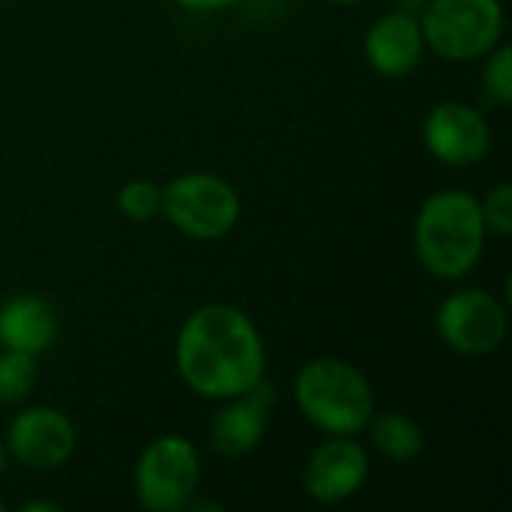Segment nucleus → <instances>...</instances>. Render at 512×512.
<instances>
[{"mask_svg": "<svg viewBox=\"0 0 512 512\" xmlns=\"http://www.w3.org/2000/svg\"><path fill=\"white\" fill-rule=\"evenodd\" d=\"M36 384V363L30 354L6 351L0 357V405H15L27 399Z\"/></svg>", "mask_w": 512, "mask_h": 512, "instance_id": "15", "label": "nucleus"}, {"mask_svg": "<svg viewBox=\"0 0 512 512\" xmlns=\"http://www.w3.org/2000/svg\"><path fill=\"white\" fill-rule=\"evenodd\" d=\"M504 27L498 0H429L423 6V39L447 60L486 54Z\"/></svg>", "mask_w": 512, "mask_h": 512, "instance_id": "4", "label": "nucleus"}, {"mask_svg": "<svg viewBox=\"0 0 512 512\" xmlns=\"http://www.w3.org/2000/svg\"><path fill=\"white\" fill-rule=\"evenodd\" d=\"M423 30L411 12H390L366 36V57L381 75H408L423 57Z\"/></svg>", "mask_w": 512, "mask_h": 512, "instance_id": "12", "label": "nucleus"}, {"mask_svg": "<svg viewBox=\"0 0 512 512\" xmlns=\"http://www.w3.org/2000/svg\"><path fill=\"white\" fill-rule=\"evenodd\" d=\"M9 450L27 468L54 471L75 450V429L54 408H30L12 420Z\"/></svg>", "mask_w": 512, "mask_h": 512, "instance_id": "8", "label": "nucleus"}, {"mask_svg": "<svg viewBox=\"0 0 512 512\" xmlns=\"http://www.w3.org/2000/svg\"><path fill=\"white\" fill-rule=\"evenodd\" d=\"M0 512H3V504H0Z\"/></svg>", "mask_w": 512, "mask_h": 512, "instance_id": "23", "label": "nucleus"}, {"mask_svg": "<svg viewBox=\"0 0 512 512\" xmlns=\"http://www.w3.org/2000/svg\"><path fill=\"white\" fill-rule=\"evenodd\" d=\"M483 213V225L489 231H495L498 237H510L512 234V186H498L495 192H489L486 204H480Z\"/></svg>", "mask_w": 512, "mask_h": 512, "instance_id": "17", "label": "nucleus"}, {"mask_svg": "<svg viewBox=\"0 0 512 512\" xmlns=\"http://www.w3.org/2000/svg\"><path fill=\"white\" fill-rule=\"evenodd\" d=\"M159 210L177 231L216 240L237 225L240 201L237 192L213 174H183L159 189Z\"/></svg>", "mask_w": 512, "mask_h": 512, "instance_id": "5", "label": "nucleus"}, {"mask_svg": "<svg viewBox=\"0 0 512 512\" xmlns=\"http://www.w3.org/2000/svg\"><path fill=\"white\" fill-rule=\"evenodd\" d=\"M3 468H6V450L0 447V474H3Z\"/></svg>", "mask_w": 512, "mask_h": 512, "instance_id": "21", "label": "nucleus"}, {"mask_svg": "<svg viewBox=\"0 0 512 512\" xmlns=\"http://www.w3.org/2000/svg\"><path fill=\"white\" fill-rule=\"evenodd\" d=\"M483 213L480 201L468 192H438L432 195L414 228L417 255L423 267L441 279L465 276L483 249Z\"/></svg>", "mask_w": 512, "mask_h": 512, "instance_id": "2", "label": "nucleus"}, {"mask_svg": "<svg viewBox=\"0 0 512 512\" xmlns=\"http://www.w3.org/2000/svg\"><path fill=\"white\" fill-rule=\"evenodd\" d=\"M54 336H57V318L42 297L21 294L0 306V345H6V351H21L36 357L48 351Z\"/></svg>", "mask_w": 512, "mask_h": 512, "instance_id": "13", "label": "nucleus"}, {"mask_svg": "<svg viewBox=\"0 0 512 512\" xmlns=\"http://www.w3.org/2000/svg\"><path fill=\"white\" fill-rule=\"evenodd\" d=\"M117 207L129 219H147L159 210V189L147 180H132L120 189Z\"/></svg>", "mask_w": 512, "mask_h": 512, "instance_id": "16", "label": "nucleus"}, {"mask_svg": "<svg viewBox=\"0 0 512 512\" xmlns=\"http://www.w3.org/2000/svg\"><path fill=\"white\" fill-rule=\"evenodd\" d=\"M177 3H183L186 9H222V6H231L237 0H177Z\"/></svg>", "mask_w": 512, "mask_h": 512, "instance_id": "19", "label": "nucleus"}, {"mask_svg": "<svg viewBox=\"0 0 512 512\" xmlns=\"http://www.w3.org/2000/svg\"><path fill=\"white\" fill-rule=\"evenodd\" d=\"M426 144L435 159L450 165L480 162L492 147V132L483 114L462 102H444L426 117Z\"/></svg>", "mask_w": 512, "mask_h": 512, "instance_id": "9", "label": "nucleus"}, {"mask_svg": "<svg viewBox=\"0 0 512 512\" xmlns=\"http://www.w3.org/2000/svg\"><path fill=\"white\" fill-rule=\"evenodd\" d=\"M237 402L216 414L213 420V444L219 453L243 456L261 444L270 426V411L276 405V390L264 381H258L252 390L234 396Z\"/></svg>", "mask_w": 512, "mask_h": 512, "instance_id": "11", "label": "nucleus"}, {"mask_svg": "<svg viewBox=\"0 0 512 512\" xmlns=\"http://www.w3.org/2000/svg\"><path fill=\"white\" fill-rule=\"evenodd\" d=\"M177 369L207 399H234L264 375V348L255 324L234 306H204L180 330Z\"/></svg>", "mask_w": 512, "mask_h": 512, "instance_id": "1", "label": "nucleus"}, {"mask_svg": "<svg viewBox=\"0 0 512 512\" xmlns=\"http://www.w3.org/2000/svg\"><path fill=\"white\" fill-rule=\"evenodd\" d=\"M198 477L201 468L195 447L180 435H165L141 453L135 486L147 510L177 512L189 504L198 489Z\"/></svg>", "mask_w": 512, "mask_h": 512, "instance_id": "6", "label": "nucleus"}, {"mask_svg": "<svg viewBox=\"0 0 512 512\" xmlns=\"http://www.w3.org/2000/svg\"><path fill=\"white\" fill-rule=\"evenodd\" d=\"M372 441L393 462H411L426 447L423 429L411 417H405V414H384V417H378L372 423Z\"/></svg>", "mask_w": 512, "mask_h": 512, "instance_id": "14", "label": "nucleus"}, {"mask_svg": "<svg viewBox=\"0 0 512 512\" xmlns=\"http://www.w3.org/2000/svg\"><path fill=\"white\" fill-rule=\"evenodd\" d=\"M369 477V459L366 450L354 441H327L321 444L303 471V486L306 492L321 501V504H336L351 498Z\"/></svg>", "mask_w": 512, "mask_h": 512, "instance_id": "10", "label": "nucleus"}, {"mask_svg": "<svg viewBox=\"0 0 512 512\" xmlns=\"http://www.w3.org/2000/svg\"><path fill=\"white\" fill-rule=\"evenodd\" d=\"M60 507L57 504H24L21 512H57Z\"/></svg>", "mask_w": 512, "mask_h": 512, "instance_id": "20", "label": "nucleus"}, {"mask_svg": "<svg viewBox=\"0 0 512 512\" xmlns=\"http://www.w3.org/2000/svg\"><path fill=\"white\" fill-rule=\"evenodd\" d=\"M297 402L312 426L330 435H357L372 420L369 381L342 360H315L297 378Z\"/></svg>", "mask_w": 512, "mask_h": 512, "instance_id": "3", "label": "nucleus"}, {"mask_svg": "<svg viewBox=\"0 0 512 512\" xmlns=\"http://www.w3.org/2000/svg\"><path fill=\"white\" fill-rule=\"evenodd\" d=\"M438 330L459 354H492L507 336V312L486 291H459L441 306Z\"/></svg>", "mask_w": 512, "mask_h": 512, "instance_id": "7", "label": "nucleus"}, {"mask_svg": "<svg viewBox=\"0 0 512 512\" xmlns=\"http://www.w3.org/2000/svg\"><path fill=\"white\" fill-rule=\"evenodd\" d=\"M486 90L492 99H498L501 105H510L512 99V48H501L489 69H486Z\"/></svg>", "mask_w": 512, "mask_h": 512, "instance_id": "18", "label": "nucleus"}, {"mask_svg": "<svg viewBox=\"0 0 512 512\" xmlns=\"http://www.w3.org/2000/svg\"><path fill=\"white\" fill-rule=\"evenodd\" d=\"M333 3H357V0H333Z\"/></svg>", "mask_w": 512, "mask_h": 512, "instance_id": "22", "label": "nucleus"}]
</instances>
